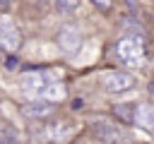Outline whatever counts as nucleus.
<instances>
[{
	"instance_id": "obj_1",
	"label": "nucleus",
	"mask_w": 154,
	"mask_h": 144,
	"mask_svg": "<svg viewBox=\"0 0 154 144\" xmlns=\"http://www.w3.org/2000/svg\"><path fill=\"white\" fill-rule=\"evenodd\" d=\"M116 53L128 67H140L144 62V46H142V38L137 36H123L116 43Z\"/></svg>"
},
{
	"instance_id": "obj_2",
	"label": "nucleus",
	"mask_w": 154,
	"mask_h": 144,
	"mask_svg": "<svg viewBox=\"0 0 154 144\" xmlns=\"http://www.w3.org/2000/svg\"><path fill=\"white\" fill-rule=\"evenodd\" d=\"M58 82V72L55 70H29L19 77V86L26 91V94H41L48 84Z\"/></svg>"
},
{
	"instance_id": "obj_3",
	"label": "nucleus",
	"mask_w": 154,
	"mask_h": 144,
	"mask_svg": "<svg viewBox=\"0 0 154 144\" xmlns=\"http://www.w3.org/2000/svg\"><path fill=\"white\" fill-rule=\"evenodd\" d=\"M22 46V34L10 17H0V48L7 53H17Z\"/></svg>"
},
{
	"instance_id": "obj_4",
	"label": "nucleus",
	"mask_w": 154,
	"mask_h": 144,
	"mask_svg": "<svg viewBox=\"0 0 154 144\" xmlns=\"http://www.w3.org/2000/svg\"><path fill=\"white\" fill-rule=\"evenodd\" d=\"M94 132L103 144H130V137L120 127H116V125H111L106 120H96L94 122Z\"/></svg>"
},
{
	"instance_id": "obj_5",
	"label": "nucleus",
	"mask_w": 154,
	"mask_h": 144,
	"mask_svg": "<svg viewBox=\"0 0 154 144\" xmlns=\"http://www.w3.org/2000/svg\"><path fill=\"white\" fill-rule=\"evenodd\" d=\"M101 84L108 94H120V91H128L135 86V77L130 72H108V74H103Z\"/></svg>"
},
{
	"instance_id": "obj_6",
	"label": "nucleus",
	"mask_w": 154,
	"mask_h": 144,
	"mask_svg": "<svg viewBox=\"0 0 154 144\" xmlns=\"http://www.w3.org/2000/svg\"><path fill=\"white\" fill-rule=\"evenodd\" d=\"M58 46H60L65 53L79 50V46H82V31H79L77 26H72V24L60 26V29H58Z\"/></svg>"
},
{
	"instance_id": "obj_7",
	"label": "nucleus",
	"mask_w": 154,
	"mask_h": 144,
	"mask_svg": "<svg viewBox=\"0 0 154 144\" xmlns=\"http://www.w3.org/2000/svg\"><path fill=\"white\" fill-rule=\"evenodd\" d=\"M132 120H135V125H140L144 130H154V106H149V103L137 106Z\"/></svg>"
},
{
	"instance_id": "obj_8",
	"label": "nucleus",
	"mask_w": 154,
	"mask_h": 144,
	"mask_svg": "<svg viewBox=\"0 0 154 144\" xmlns=\"http://www.w3.org/2000/svg\"><path fill=\"white\" fill-rule=\"evenodd\" d=\"M51 113H53V103H51V101H43V98L31 101V103L24 106V115H26V118H46V115H51Z\"/></svg>"
},
{
	"instance_id": "obj_9",
	"label": "nucleus",
	"mask_w": 154,
	"mask_h": 144,
	"mask_svg": "<svg viewBox=\"0 0 154 144\" xmlns=\"http://www.w3.org/2000/svg\"><path fill=\"white\" fill-rule=\"evenodd\" d=\"M38 98L51 101V103H58V101H63V98H65V86H63L60 82H53V84H48V86L38 94Z\"/></svg>"
},
{
	"instance_id": "obj_10",
	"label": "nucleus",
	"mask_w": 154,
	"mask_h": 144,
	"mask_svg": "<svg viewBox=\"0 0 154 144\" xmlns=\"http://www.w3.org/2000/svg\"><path fill=\"white\" fill-rule=\"evenodd\" d=\"M70 134V125L67 122H53L51 127H46V137L48 139H63Z\"/></svg>"
},
{
	"instance_id": "obj_11",
	"label": "nucleus",
	"mask_w": 154,
	"mask_h": 144,
	"mask_svg": "<svg viewBox=\"0 0 154 144\" xmlns=\"http://www.w3.org/2000/svg\"><path fill=\"white\" fill-rule=\"evenodd\" d=\"M79 5H82V0H55V10L60 14H75L79 10Z\"/></svg>"
},
{
	"instance_id": "obj_12",
	"label": "nucleus",
	"mask_w": 154,
	"mask_h": 144,
	"mask_svg": "<svg viewBox=\"0 0 154 144\" xmlns=\"http://www.w3.org/2000/svg\"><path fill=\"white\" fill-rule=\"evenodd\" d=\"M120 118H125V120H132V115H135V106H128V103H120V106H116L113 108Z\"/></svg>"
},
{
	"instance_id": "obj_13",
	"label": "nucleus",
	"mask_w": 154,
	"mask_h": 144,
	"mask_svg": "<svg viewBox=\"0 0 154 144\" xmlns=\"http://www.w3.org/2000/svg\"><path fill=\"white\" fill-rule=\"evenodd\" d=\"M91 2H94L101 12H108V10H111V5H113V0H91Z\"/></svg>"
},
{
	"instance_id": "obj_14",
	"label": "nucleus",
	"mask_w": 154,
	"mask_h": 144,
	"mask_svg": "<svg viewBox=\"0 0 154 144\" xmlns=\"http://www.w3.org/2000/svg\"><path fill=\"white\" fill-rule=\"evenodd\" d=\"M12 5V0H0V10H7Z\"/></svg>"
},
{
	"instance_id": "obj_15",
	"label": "nucleus",
	"mask_w": 154,
	"mask_h": 144,
	"mask_svg": "<svg viewBox=\"0 0 154 144\" xmlns=\"http://www.w3.org/2000/svg\"><path fill=\"white\" fill-rule=\"evenodd\" d=\"M31 2H36V5H46L48 0H31Z\"/></svg>"
}]
</instances>
